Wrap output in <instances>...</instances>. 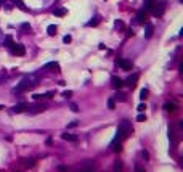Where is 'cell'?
I'll use <instances>...</instances> for the list:
<instances>
[{
	"mask_svg": "<svg viewBox=\"0 0 183 172\" xmlns=\"http://www.w3.org/2000/svg\"><path fill=\"white\" fill-rule=\"evenodd\" d=\"M35 85V79L32 77V76H27V77H24L21 82H19L16 87H15V93H21V92H24V90H29V89H32Z\"/></svg>",
	"mask_w": 183,
	"mask_h": 172,
	"instance_id": "6da1fadb",
	"label": "cell"
},
{
	"mask_svg": "<svg viewBox=\"0 0 183 172\" xmlns=\"http://www.w3.org/2000/svg\"><path fill=\"white\" fill-rule=\"evenodd\" d=\"M130 133V124H129V121H124L119 127H117V130H116V137H114V140H112V143L114 142H120V140H124L127 135Z\"/></svg>",
	"mask_w": 183,
	"mask_h": 172,
	"instance_id": "7a4b0ae2",
	"label": "cell"
},
{
	"mask_svg": "<svg viewBox=\"0 0 183 172\" xmlns=\"http://www.w3.org/2000/svg\"><path fill=\"white\" fill-rule=\"evenodd\" d=\"M164 11H166V5H164V2H157V0H156L149 13H153V16H156V18H161L162 15H164Z\"/></svg>",
	"mask_w": 183,
	"mask_h": 172,
	"instance_id": "3957f363",
	"label": "cell"
},
{
	"mask_svg": "<svg viewBox=\"0 0 183 172\" xmlns=\"http://www.w3.org/2000/svg\"><path fill=\"white\" fill-rule=\"evenodd\" d=\"M47 109V105H44V103H37V105H27V113L29 114H39V113H44Z\"/></svg>",
	"mask_w": 183,
	"mask_h": 172,
	"instance_id": "277c9868",
	"label": "cell"
},
{
	"mask_svg": "<svg viewBox=\"0 0 183 172\" xmlns=\"http://www.w3.org/2000/svg\"><path fill=\"white\" fill-rule=\"evenodd\" d=\"M10 50H11V53L16 55V56H24V55H26V48H24L21 44H13V45L10 47Z\"/></svg>",
	"mask_w": 183,
	"mask_h": 172,
	"instance_id": "5b68a950",
	"label": "cell"
},
{
	"mask_svg": "<svg viewBox=\"0 0 183 172\" xmlns=\"http://www.w3.org/2000/svg\"><path fill=\"white\" fill-rule=\"evenodd\" d=\"M146 18H148V11H146V10H140V11L137 13L135 23H137V24H145V23H146Z\"/></svg>",
	"mask_w": 183,
	"mask_h": 172,
	"instance_id": "8992f818",
	"label": "cell"
},
{
	"mask_svg": "<svg viewBox=\"0 0 183 172\" xmlns=\"http://www.w3.org/2000/svg\"><path fill=\"white\" fill-rule=\"evenodd\" d=\"M116 64H117V66H120L124 71L132 69V61H129V60H122V58H119V60L116 61Z\"/></svg>",
	"mask_w": 183,
	"mask_h": 172,
	"instance_id": "52a82bcc",
	"label": "cell"
},
{
	"mask_svg": "<svg viewBox=\"0 0 183 172\" xmlns=\"http://www.w3.org/2000/svg\"><path fill=\"white\" fill-rule=\"evenodd\" d=\"M111 85H112L116 90H119L122 85H124V81H122L120 77H117V76H112V77H111Z\"/></svg>",
	"mask_w": 183,
	"mask_h": 172,
	"instance_id": "ba28073f",
	"label": "cell"
},
{
	"mask_svg": "<svg viewBox=\"0 0 183 172\" xmlns=\"http://www.w3.org/2000/svg\"><path fill=\"white\" fill-rule=\"evenodd\" d=\"M93 169H95L93 162H92V161H87L84 166H80V167H79L77 172H93Z\"/></svg>",
	"mask_w": 183,
	"mask_h": 172,
	"instance_id": "9c48e42d",
	"label": "cell"
},
{
	"mask_svg": "<svg viewBox=\"0 0 183 172\" xmlns=\"http://www.w3.org/2000/svg\"><path fill=\"white\" fill-rule=\"evenodd\" d=\"M138 77H140V76H138V74H132V76H130V77L127 79V82H125V84H127V85H129L130 89H133V87L137 85V81H138Z\"/></svg>",
	"mask_w": 183,
	"mask_h": 172,
	"instance_id": "30bf717a",
	"label": "cell"
},
{
	"mask_svg": "<svg viewBox=\"0 0 183 172\" xmlns=\"http://www.w3.org/2000/svg\"><path fill=\"white\" fill-rule=\"evenodd\" d=\"M27 109V105L26 103H18L13 106V113H24Z\"/></svg>",
	"mask_w": 183,
	"mask_h": 172,
	"instance_id": "8fae6325",
	"label": "cell"
},
{
	"mask_svg": "<svg viewBox=\"0 0 183 172\" xmlns=\"http://www.w3.org/2000/svg\"><path fill=\"white\" fill-rule=\"evenodd\" d=\"M44 69H48V71H59V64L56 61H50L44 66Z\"/></svg>",
	"mask_w": 183,
	"mask_h": 172,
	"instance_id": "7c38bea8",
	"label": "cell"
},
{
	"mask_svg": "<svg viewBox=\"0 0 183 172\" xmlns=\"http://www.w3.org/2000/svg\"><path fill=\"white\" fill-rule=\"evenodd\" d=\"M153 31H154V27H153V24H146V27H145V37L146 39H151L153 37Z\"/></svg>",
	"mask_w": 183,
	"mask_h": 172,
	"instance_id": "4fadbf2b",
	"label": "cell"
},
{
	"mask_svg": "<svg viewBox=\"0 0 183 172\" xmlns=\"http://www.w3.org/2000/svg\"><path fill=\"white\" fill-rule=\"evenodd\" d=\"M53 15H55V16H66V15H68V10L63 8V7H59V8H55V10H53Z\"/></svg>",
	"mask_w": 183,
	"mask_h": 172,
	"instance_id": "5bb4252c",
	"label": "cell"
},
{
	"mask_svg": "<svg viewBox=\"0 0 183 172\" xmlns=\"http://www.w3.org/2000/svg\"><path fill=\"white\" fill-rule=\"evenodd\" d=\"M61 138L66 140V142H77V135H72V133H63Z\"/></svg>",
	"mask_w": 183,
	"mask_h": 172,
	"instance_id": "9a60e30c",
	"label": "cell"
},
{
	"mask_svg": "<svg viewBox=\"0 0 183 172\" xmlns=\"http://www.w3.org/2000/svg\"><path fill=\"white\" fill-rule=\"evenodd\" d=\"M114 100H117V101H125L127 97H125V93H124V92H117V93L114 95Z\"/></svg>",
	"mask_w": 183,
	"mask_h": 172,
	"instance_id": "2e32d148",
	"label": "cell"
},
{
	"mask_svg": "<svg viewBox=\"0 0 183 172\" xmlns=\"http://www.w3.org/2000/svg\"><path fill=\"white\" fill-rule=\"evenodd\" d=\"M154 2H156V0H145V8H143V10H146V11L149 13L151 8H153V5H154Z\"/></svg>",
	"mask_w": 183,
	"mask_h": 172,
	"instance_id": "e0dca14e",
	"label": "cell"
},
{
	"mask_svg": "<svg viewBox=\"0 0 183 172\" xmlns=\"http://www.w3.org/2000/svg\"><path fill=\"white\" fill-rule=\"evenodd\" d=\"M164 109H166L167 113H173V111L177 109V106H175V103H166V105H164Z\"/></svg>",
	"mask_w": 183,
	"mask_h": 172,
	"instance_id": "ac0fdd59",
	"label": "cell"
},
{
	"mask_svg": "<svg viewBox=\"0 0 183 172\" xmlns=\"http://www.w3.org/2000/svg\"><path fill=\"white\" fill-rule=\"evenodd\" d=\"M56 31H58V27H56L55 24H50V26L47 27V32H48V35H55V34H56Z\"/></svg>",
	"mask_w": 183,
	"mask_h": 172,
	"instance_id": "d6986e66",
	"label": "cell"
},
{
	"mask_svg": "<svg viewBox=\"0 0 183 172\" xmlns=\"http://www.w3.org/2000/svg\"><path fill=\"white\" fill-rule=\"evenodd\" d=\"M122 167H124V166H122V162L117 159V161L114 162V172H122Z\"/></svg>",
	"mask_w": 183,
	"mask_h": 172,
	"instance_id": "ffe728a7",
	"label": "cell"
},
{
	"mask_svg": "<svg viewBox=\"0 0 183 172\" xmlns=\"http://www.w3.org/2000/svg\"><path fill=\"white\" fill-rule=\"evenodd\" d=\"M148 93H149L148 89H141V92H140V98H141V100H146V98H148Z\"/></svg>",
	"mask_w": 183,
	"mask_h": 172,
	"instance_id": "44dd1931",
	"label": "cell"
},
{
	"mask_svg": "<svg viewBox=\"0 0 183 172\" xmlns=\"http://www.w3.org/2000/svg\"><path fill=\"white\" fill-rule=\"evenodd\" d=\"M98 23H100V16H95V20H90V21L87 23V26H90V27H92V26H96Z\"/></svg>",
	"mask_w": 183,
	"mask_h": 172,
	"instance_id": "7402d4cb",
	"label": "cell"
},
{
	"mask_svg": "<svg viewBox=\"0 0 183 172\" xmlns=\"http://www.w3.org/2000/svg\"><path fill=\"white\" fill-rule=\"evenodd\" d=\"M3 45H5V47H8V48L13 45V39H11V35H7V39H5V44H3Z\"/></svg>",
	"mask_w": 183,
	"mask_h": 172,
	"instance_id": "603a6c76",
	"label": "cell"
},
{
	"mask_svg": "<svg viewBox=\"0 0 183 172\" xmlns=\"http://www.w3.org/2000/svg\"><path fill=\"white\" fill-rule=\"evenodd\" d=\"M114 106H116V100H114V98H109V100H108V108H109V109H114Z\"/></svg>",
	"mask_w": 183,
	"mask_h": 172,
	"instance_id": "cb8c5ba5",
	"label": "cell"
},
{
	"mask_svg": "<svg viewBox=\"0 0 183 172\" xmlns=\"http://www.w3.org/2000/svg\"><path fill=\"white\" fill-rule=\"evenodd\" d=\"M137 121H138V122H143V121H146V116H145L143 113H140L138 116H137Z\"/></svg>",
	"mask_w": 183,
	"mask_h": 172,
	"instance_id": "d4e9b609",
	"label": "cell"
},
{
	"mask_svg": "<svg viewBox=\"0 0 183 172\" xmlns=\"http://www.w3.org/2000/svg\"><path fill=\"white\" fill-rule=\"evenodd\" d=\"M135 172H146V170L141 164H135Z\"/></svg>",
	"mask_w": 183,
	"mask_h": 172,
	"instance_id": "484cf974",
	"label": "cell"
},
{
	"mask_svg": "<svg viewBox=\"0 0 183 172\" xmlns=\"http://www.w3.org/2000/svg\"><path fill=\"white\" fill-rule=\"evenodd\" d=\"M63 97H64V98H71V97H72V92H71V90H64V92H63Z\"/></svg>",
	"mask_w": 183,
	"mask_h": 172,
	"instance_id": "4316f807",
	"label": "cell"
},
{
	"mask_svg": "<svg viewBox=\"0 0 183 172\" xmlns=\"http://www.w3.org/2000/svg\"><path fill=\"white\" fill-rule=\"evenodd\" d=\"M24 164H26V167H32L35 164V161L34 159H27V161H24Z\"/></svg>",
	"mask_w": 183,
	"mask_h": 172,
	"instance_id": "83f0119b",
	"label": "cell"
},
{
	"mask_svg": "<svg viewBox=\"0 0 183 172\" xmlns=\"http://www.w3.org/2000/svg\"><path fill=\"white\" fill-rule=\"evenodd\" d=\"M55 95H56V93H55L53 90H50V92H47V93L44 95V97H45V98H51V97H55Z\"/></svg>",
	"mask_w": 183,
	"mask_h": 172,
	"instance_id": "f1b7e54d",
	"label": "cell"
},
{
	"mask_svg": "<svg viewBox=\"0 0 183 172\" xmlns=\"http://www.w3.org/2000/svg\"><path fill=\"white\" fill-rule=\"evenodd\" d=\"M77 125H79V122H77V121H72V122L68 124V129H74V127H77Z\"/></svg>",
	"mask_w": 183,
	"mask_h": 172,
	"instance_id": "f546056e",
	"label": "cell"
},
{
	"mask_svg": "<svg viewBox=\"0 0 183 172\" xmlns=\"http://www.w3.org/2000/svg\"><path fill=\"white\" fill-rule=\"evenodd\" d=\"M71 40H72V37H71V35H64V37H63V42H64V44H69Z\"/></svg>",
	"mask_w": 183,
	"mask_h": 172,
	"instance_id": "4dcf8cb0",
	"label": "cell"
},
{
	"mask_svg": "<svg viewBox=\"0 0 183 172\" xmlns=\"http://www.w3.org/2000/svg\"><path fill=\"white\" fill-rule=\"evenodd\" d=\"M21 29H24V31H31V24H27V23H23V24H21Z\"/></svg>",
	"mask_w": 183,
	"mask_h": 172,
	"instance_id": "1f68e13d",
	"label": "cell"
},
{
	"mask_svg": "<svg viewBox=\"0 0 183 172\" xmlns=\"http://www.w3.org/2000/svg\"><path fill=\"white\" fill-rule=\"evenodd\" d=\"M114 26H116L117 29H120L122 26H124V23H122V21H119V20H117V21H114Z\"/></svg>",
	"mask_w": 183,
	"mask_h": 172,
	"instance_id": "d6a6232c",
	"label": "cell"
},
{
	"mask_svg": "<svg viewBox=\"0 0 183 172\" xmlns=\"http://www.w3.org/2000/svg\"><path fill=\"white\" fill-rule=\"evenodd\" d=\"M58 172H68V167L66 166H58Z\"/></svg>",
	"mask_w": 183,
	"mask_h": 172,
	"instance_id": "836d02e7",
	"label": "cell"
},
{
	"mask_svg": "<svg viewBox=\"0 0 183 172\" xmlns=\"http://www.w3.org/2000/svg\"><path fill=\"white\" fill-rule=\"evenodd\" d=\"M145 108H146V106H145V103H140V105H138V111H140V113H143V111H145Z\"/></svg>",
	"mask_w": 183,
	"mask_h": 172,
	"instance_id": "e575fe53",
	"label": "cell"
},
{
	"mask_svg": "<svg viewBox=\"0 0 183 172\" xmlns=\"http://www.w3.org/2000/svg\"><path fill=\"white\" fill-rule=\"evenodd\" d=\"M141 156H143V158H145V159H148V158H149V153H148V151H145V150H143V151H141Z\"/></svg>",
	"mask_w": 183,
	"mask_h": 172,
	"instance_id": "d590c367",
	"label": "cell"
},
{
	"mask_svg": "<svg viewBox=\"0 0 183 172\" xmlns=\"http://www.w3.org/2000/svg\"><path fill=\"white\" fill-rule=\"evenodd\" d=\"M40 98H44V95H40V93H35V95H34V100H40Z\"/></svg>",
	"mask_w": 183,
	"mask_h": 172,
	"instance_id": "8d00e7d4",
	"label": "cell"
},
{
	"mask_svg": "<svg viewBox=\"0 0 183 172\" xmlns=\"http://www.w3.org/2000/svg\"><path fill=\"white\" fill-rule=\"evenodd\" d=\"M71 109H72L74 113H77V111H79V108H77V105H71Z\"/></svg>",
	"mask_w": 183,
	"mask_h": 172,
	"instance_id": "74e56055",
	"label": "cell"
},
{
	"mask_svg": "<svg viewBox=\"0 0 183 172\" xmlns=\"http://www.w3.org/2000/svg\"><path fill=\"white\" fill-rule=\"evenodd\" d=\"M132 35H133V31H132V29H129V31H127V37H132Z\"/></svg>",
	"mask_w": 183,
	"mask_h": 172,
	"instance_id": "f35d334b",
	"label": "cell"
},
{
	"mask_svg": "<svg viewBox=\"0 0 183 172\" xmlns=\"http://www.w3.org/2000/svg\"><path fill=\"white\" fill-rule=\"evenodd\" d=\"M3 2H5V0H0V7H2V3H3Z\"/></svg>",
	"mask_w": 183,
	"mask_h": 172,
	"instance_id": "ab89813d",
	"label": "cell"
},
{
	"mask_svg": "<svg viewBox=\"0 0 183 172\" xmlns=\"http://www.w3.org/2000/svg\"><path fill=\"white\" fill-rule=\"evenodd\" d=\"M2 81H3V77H2V76H0V82H2Z\"/></svg>",
	"mask_w": 183,
	"mask_h": 172,
	"instance_id": "60d3db41",
	"label": "cell"
}]
</instances>
